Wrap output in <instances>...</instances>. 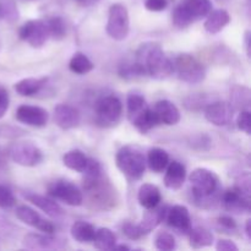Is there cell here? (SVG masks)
<instances>
[{
    "label": "cell",
    "instance_id": "1",
    "mask_svg": "<svg viewBox=\"0 0 251 251\" xmlns=\"http://www.w3.org/2000/svg\"><path fill=\"white\" fill-rule=\"evenodd\" d=\"M135 64L139 66L142 76L163 80L173 75V60L156 43L142 44L136 51Z\"/></svg>",
    "mask_w": 251,
    "mask_h": 251
},
{
    "label": "cell",
    "instance_id": "2",
    "mask_svg": "<svg viewBox=\"0 0 251 251\" xmlns=\"http://www.w3.org/2000/svg\"><path fill=\"white\" fill-rule=\"evenodd\" d=\"M119 171L131 180H139L146 171V158L136 146H124L115 157Z\"/></svg>",
    "mask_w": 251,
    "mask_h": 251
},
{
    "label": "cell",
    "instance_id": "3",
    "mask_svg": "<svg viewBox=\"0 0 251 251\" xmlns=\"http://www.w3.org/2000/svg\"><path fill=\"white\" fill-rule=\"evenodd\" d=\"M212 10L210 0H183L173 11V24L185 28L193 22L207 16Z\"/></svg>",
    "mask_w": 251,
    "mask_h": 251
},
{
    "label": "cell",
    "instance_id": "4",
    "mask_svg": "<svg viewBox=\"0 0 251 251\" xmlns=\"http://www.w3.org/2000/svg\"><path fill=\"white\" fill-rule=\"evenodd\" d=\"M173 74L184 82L196 85L205 80L206 69L195 56L190 54H179L173 60Z\"/></svg>",
    "mask_w": 251,
    "mask_h": 251
},
{
    "label": "cell",
    "instance_id": "5",
    "mask_svg": "<svg viewBox=\"0 0 251 251\" xmlns=\"http://www.w3.org/2000/svg\"><path fill=\"white\" fill-rule=\"evenodd\" d=\"M96 123L100 126L110 127L119 123L123 114L122 100L117 96H104L100 98L95 107Z\"/></svg>",
    "mask_w": 251,
    "mask_h": 251
},
{
    "label": "cell",
    "instance_id": "6",
    "mask_svg": "<svg viewBox=\"0 0 251 251\" xmlns=\"http://www.w3.org/2000/svg\"><path fill=\"white\" fill-rule=\"evenodd\" d=\"M130 31L129 12L125 5L113 4L108 11L107 33L115 41H124Z\"/></svg>",
    "mask_w": 251,
    "mask_h": 251
},
{
    "label": "cell",
    "instance_id": "7",
    "mask_svg": "<svg viewBox=\"0 0 251 251\" xmlns=\"http://www.w3.org/2000/svg\"><path fill=\"white\" fill-rule=\"evenodd\" d=\"M191 188L198 201H202L216 193L218 186V176L213 172L206 168H196L191 172L190 176Z\"/></svg>",
    "mask_w": 251,
    "mask_h": 251
},
{
    "label": "cell",
    "instance_id": "8",
    "mask_svg": "<svg viewBox=\"0 0 251 251\" xmlns=\"http://www.w3.org/2000/svg\"><path fill=\"white\" fill-rule=\"evenodd\" d=\"M9 156L16 164L24 167H34L43 159V153L31 142H17L11 146Z\"/></svg>",
    "mask_w": 251,
    "mask_h": 251
},
{
    "label": "cell",
    "instance_id": "9",
    "mask_svg": "<svg viewBox=\"0 0 251 251\" xmlns=\"http://www.w3.org/2000/svg\"><path fill=\"white\" fill-rule=\"evenodd\" d=\"M48 194L56 200L63 201L69 206H80L83 201V195L80 189L68 180L53 181L48 186Z\"/></svg>",
    "mask_w": 251,
    "mask_h": 251
},
{
    "label": "cell",
    "instance_id": "10",
    "mask_svg": "<svg viewBox=\"0 0 251 251\" xmlns=\"http://www.w3.org/2000/svg\"><path fill=\"white\" fill-rule=\"evenodd\" d=\"M19 36L22 41L27 42L33 48H41L49 38L48 27L46 21L31 20L20 28Z\"/></svg>",
    "mask_w": 251,
    "mask_h": 251
},
{
    "label": "cell",
    "instance_id": "11",
    "mask_svg": "<svg viewBox=\"0 0 251 251\" xmlns=\"http://www.w3.org/2000/svg\"><path fill=\"white\" fill-rule=\"evenodd\" d=\"M16 119L28 126L42 127L48 123L49 114L46 109L36 105L22 104L16 110Z\"/></svg>",
    "mask_w": 251,
    "mask_h": 251
},
{
    "label": "cell",
    "instance_id": "12",
    "mask_svg": "<svg viewBox=\"0 0 251 251\" xmlns=\"http://www.w3.org/2000/svg\"><path fill=\"white\" fill-rule=\"evenodd\" d=\"M222 202L226 210L233 213L249 212L250 200L249 195L243 193L237 186L226 190L222 195Z\"/></svg>",
    "mask_w": 251,
    "mask_h": 251
},
{
    "label": "cell",
    "instance_id": "13",
    "mask_svg": "<svg viewBox=\"0 0 251 251\" xmlns=\"http://www.w3.org/2000/svg\"><path fill=\"white\" fill-rule=\"evenodd\" d=\"M205 118L207 122L216 126H226L233 119V107L227 102H213L205 109Z\"/></svg>",
    "mask_w": 251,
    "mask_h": 251
},
{
    "label": "cell",
    "instance_id": "14",
    "mask_svg": "<svg viewBox=\"0 0 251 251\" xmlns=\"http://www.w3.org/2000/svg\"><path fill=\"white\" fill-rule=\"evenodd\" d=\"M22 244L29 250H58L64 248L63 240L59 238L53 237L51 234H36V233L25 235Z\"/></svg>",
    "mask_w": 251,
    "mask_h": 251
},
{
    "label": "cell",
    "instance_id": "15",
    "mask_svg": "<svg viewBox=\"0 0 251 251\" xmlns=\"http://www.w3.org/2000/svg\"><path fill=\"white\" fill-rule=\"evenodd\" d=\"M16 217L21 222L26 223L27 226H31V227L36 228L41 232H44L46 234H53L54 230H55L53 223L43 220L36 211L32 210L28 206H19L16 208Z\"/></svg>",
    "mask_w": 251,
    "mask_h": 251
},
{
    "label": "cell",
    "instance_id": "16",
    "mask_svg": "<svg viewBox=\"0 0 251 251\" xmlns=\"http://www.w3.org/2000/svg\"><path fill=\"white\" fill-rule=\"evenodd\" d=\"M164 221H167V223L172 228L179 230V232L189 233V230L191 229L190 212L185 206L176 205L168 208Z\"/></svg>",
    "mask_w": 251,
    "mask_h": 251
},
{
    "label": "cell",
    "instance_id": "17",
    "mask_svg": "<svg viewBox=\"0 0 251 251\" xmlns=\"http://www.w3.org/2000/svg\"><path fill=\"white\" fill-rule=\"evenodd\" d=\"M80 113L69 104H58L54 109V122L60 129L70 130L80 124Z\"/></svg>",
    "mask_w": 251,
    "mask_h": 251
},
{
    "label": "cell",
    "instance_id": "18",
    "mask_svg": "<svg viewBox=\"0 0 251 251\" xmlns=\"http://www.w3.org/2000/svg\"><path fill=\"white\" fill-rule=\"evenodd\" d=\"M152 109L156 114L159 125H176L180 120V112L171 100H158Z\"/></svg>",
    "mask_w": 251,
    "mask_h": 251
},
{
    "label": "cell",
    "instance_id": "19",
    "mask_svg": "<svg viewBox=\"0 0 251 251\" xmlns=\"http://www.w3.org/2000/svg\"><path fill=\"white\" fill-rule=\"evenodd\" d=\"M149 104L144 96L140 93H130L126 100V110H127V119L130 120L134 126L139 124L140 120L144 118L146 112L149 110Z\"/></svg>",
    "mask_w": 251,
    "mask_h": 251
},
{
    "label": "cell",
    "instance_id": "20",
    "mask_svg": "<svg viewBox=\"0 0 251 251\" xmlns=\"http://www.w3.org/2000/svg\"><path fill=\"white\" fill-rule=\"evenodd\" d=\"M186 179V169L183 163L178 161L169 162L166 168L164 185L171 190H179L184 185Z\"/></svg>",
    "mask_w": 251,
    "mask_h": 251
},
{
    "label": "cell",
    "instance_id": "21",
    "mask_svg": "<svg viewBox=\"0 0 251 251\" xmlns=\"http://www.w3.org/2000/svg\"><path fill=\"white\" fill-rule=\"evenodd\" d=\"M167 211H168V207H167V206H164V207H158V206H156V207L153 208H150V210L145 213L144 217H142L141 223L139 225L140 229L144 233V235L149 234V233L152 232L157 226H159L164 220H166Z\"/></svg>",
    "mask_w": 251,
    "mask_h": 251
},
{
    "label": "cell",
    "instance_id": "22",
    "mask_svg": "<svg viewBox=\"0 0 251 251\" xmlns=\"http://www.w3.org/2000/svg\"><path fill=\"white\" fill-rule=\"evenodd\" d=\"M137 200L142 207L150 210L159 205L162 200L161 191L153 184H142L139 189Z\"/></svg>",
    "mask_w": 251,
    "mask_h": 251
},
{
    "label": "cell",
    "instance_id": "23",
    "mask_svg": "<svg viewBox=\"0 0 251 251\" xmlns=\"http://www.w3.org/2000/svg\"><path fill=\"white\" fill-rule=\"evenodd\" d=\"M230 21V16L228 11L223 9L211 10L210 14L207 15V19L205 21V29L211 34H216L222 31Z\"/></svg>",
    "mask_w": 251,
    "mask_h": 251
},
{
    "label": "cell",
    "instance_id": "24",
    "mask_svg": "<svg viewBox=\"0 0 251 251\" xmlns=\"http://www.w3.org/2000/svg\"><path fill=\"white\" fill-rule=\"evenodd\" d=\"M27 200L33 203V205H36L39 210L43 211L46 215H48L51 218L61 217L64 213L63 208L60 207V205L58 202H55L51 199L46 198V196L34 195L33 194V195L27 196Z\"/></svg>",
    "mask_w": 251,
    "mask_h": 251
},
{
    "label": "cell",
    "instance_id": "25",
    "mask_svg": "<svg viewBox=\"0 0 251 251\" xmlns=\"http://www.w3.org/2000/svg\"><path fill=\"white\" fill-rule=\"evenodd\" d=\"M150 169L154 173H162L167 168L169 163V154L164 150L154 147L151 149L147 153V161Z\"/></svg>",
    "mask_w": 251,
    "mask_h": 251
},
{
    "label": "cell",
    "instance_id": "26",
    "mask_svg": "<svg viewBox=\"0 0 251 251\" xmlns=\"http://www.w3.org/2000/svg\"><path fill=\"white\" fill-rule=\"evenodd\" d=\"M71 237L78 243H91L93 242V238H95L96 229L91 223L86 222V221H77V222L74 223L71 226Z\"/></svg>",
    "mask_w": 251,
    "mask_h": 251
},
{
    "label": "cell",
    "instance_id": "27",
    "mask_svg": "<svg viewBox=\"0 0 251 251\" xmlns=\"http://www.w3.org/2000/svg\"><path fill=\"white\" fill-rule=\"evenodd\" d=\"M46 82H47V78H33V77L24 78V80L15 83L14 88L20 96H24V97H31V96L37 95Z\"/></svg>",
    "mask_w": 251,
    "mask_h": 251
},
{
    "label": "cell",
    "instance_id": "28",
    "mask_svg": "<svg viewBox=\"0 0 251 251\" xmlns=\"http://www.w3.org/2000/svg\"><path fill=\"white\" fill-rule=\"evenodd\" d=\"M189 239H190V247L194 249H201V248L211 247L213 243V234L210 230L205 228H191L189 230Z\"/></svg>",
    "mask_w": 251,
    "mask_h": 251
},
{
    "label": "cell",
    "instance_id": "29",
    "mask_svg": "<svg viewBox=\"0 0 251 251\" xmlns=\"http://www.w3.org/2000/svg\"><path fill=\"white\" fill-rule=\"evenodd\" d=\"M87 159L88 158L85 156V153L81 152L80 150H71L63 156V163L71 171L82 173L86 168V164H87Z\"/></svg>",
    "mask_w": 251,
    "mask_h": 251
},
{
    "label": "cell",
    "instance_id": "30",
    "mask_svg": "<svg viewBox=\"0 0 251 251\" xmlns=\"http://www.w3.org/2000/svg\"><path fill=\"white\" fill-rule=\"evenodd\" d=\"M93 243L100 250H113L117 244V237L109 228H100L96 230Z\"/></svg>",
    "mask_w": 251,
    "mask_h": 251
},
{
    "label": "cell",
    "instance_id": "31",
    "mask_svg": "<svg viewBox=\"0 0 251 251\" xmlns=\"http://www.w3.org/2000/svg\"><path fill=\"white\" fill-rule=\"evenodd\" d=\"M93 68H95V65H93L92 61L80 51L74 54L73 58L69 61V69L77 75H85V74L92 71Z\"/></svg>",
    "mask_w": 251,
    "mask_h": 251
},
{
    "label": "cell",
    "instance_id": "32",
    "mask_svg": "<svg viewBox=\"0 0 251 251\" xmlns=\"http://www.w3.org/2000/svg\"><path fill=\"white\" fill-rule=\"evenodd\" d=\"M47 27H48V32H49V37H51L53 39H63L66 34V27H65V22L61 17H51L49 19L48 21H46Z\"/></svg>",
    "mask_w": 251,
    "mask_h": 251
},
{
    "label": "cell",
    "instance_id": "33",
    "mask_svg": "<svg viewBox=\"0 0 251 251\" xmlns=\"http://www.w3.org/2000/svg\"><path fill=\"white\" fill-rule=\"evenodd\" d=\"M19 10L14 0H0V19L15 22L19 19Z\"/></svg>",
    "mask_w": 251,
    "mask_h": 251
},
{
    "label": "cell",
    "instance_id": "34",
    "mask_svg": "<svg viewBox=\"0 0 251 251\" xmlns=\"http://www.w3.org/2000/svg\"><path fill=\"white\" fill-rule=\"evenodd\" d=\"M154 245H156V249L161 251H172L176 247V238L168 232H159L154 239Z\"/></svg>",
    "mask_w": 251,
    "mask_h": 251
},
{
    "label": "cell",
    "instance_id": "35",
    "mask_svg": "<svg viewBox=\"0 0 251 251\" xmlns=\"http://www.w3.org/2000/svg\"><path fill=\"white\" fill-rule=\"evenodd\" d=\"M237 126L240 131L245 132L247 135H250L251 131V114L249 109H243L239 113L237 119Z\"/></svg>",
    "mask_w": 251,
    "mask_h": 251
},
{
    "label": "cell",
    "instance_id": "36",
    "mask_svg": "<svg viewBox=\"0 0 251 251\" xmlns=\"http://www.w3.org/2000/svg\"><path fill=\"white\" fill-rule=\"evenodd\" d=\"M15 205V196L10 189L0 185V207L9 208Z\"/></svg>",
    "mask_w": 251,
    "mask_h": 251
},
{
    "label": "cell",
    "instance_id": "37",
    "mask_svg": "<svg viewBox=\"0 0 251 251\" xmlns=\"http://www.w3.org/2000/svg\"><path fill=\"white\" fill-rule=\"evenodd\" d=\"M123 233L131 240H137L141 237H144V233L141 232L139 226L132 225V223L130 222H126L123 226Z\"/></svg>",
    "mask_w": 251,
    "mask_h": 251
},
{
    "label": "cell",
    "instance_id": "38",
    "mask_svg": "<svg viewBox=\"0 0 251 251\" xmlns=\"http://www.w3.org/2000/svg\"><path fill=\"white\" fill-rule=\"evenodd\" d=\"M167 5H168L167 0H146V2H145L146 9L154 12L163 11L167 7Z\"/></svg>",
    "mask_w": 251,
    "mask_h": 251
},
{
    "label": "cell",
    "instance_id": "39",
    "mask_svg": "<svg viewBox=\"0 0 251 251\" xmlns=\"http://www.w3.org/2000/svg\"><path fill=\"white\" fill-rule=\"evenodd\" d=\"M9 93L5 88H0V119L6 114L7 109H9Z\"/></svg>",
    "mask_w": 251,
    "mask_h": 251
},
{
    "label": "cell",
    "instance_id": "40",
    "mask_svg": "<svg viewBox=\"0 0 251 251\" xmlns=\"http://www.w3.org/2000/svg\"><path fill=\"white\" fill-rule=\"evenodd\" d=\"M216 249L218 251H238V247L232 242V240L220 239L218 240L217 245H216Z\"/></svg>",
    "mask_w": 251,
    "mask_h": 251
},
{
    "label": "cell",
    "instance_id": "41",
    "mask_svg": "<svg viewBox=\"0 0 251 251\" xmlns=\"http://www.w3.org/2000/svg\"><path fill=\"white\" fill-rule=\"evenodd\" d=\"M218 223H220L221 227L227 230H233L237 228V223L229 216H222V217H220L218 218Z\"/></svg>",
    "mask_w": 251,
    "mask_h": 251
},
{
    "label": "cell",
    "instance_id": "42",
    "mask_svg": "<svg viewBox=\"0 0 251 251\" xmlns=\"http://www.w3.org/2000/svg\"><path fill=\"white\" fill-rule=\"evenodd\" d=\"M76 1L80 5H82V6H92V5L97 4L100 0H76Z\"/></svg>",
    "mask_w": 251,
    "mask_h": 251
},
{
    "label": "cell",
    "instance_id": "43",
    "mask_svg": "<svg viewBox=\"0 0 251 251\" xmlns=\"http://www.w3.org/2000/svg\"><path fill=\"white\" fill-rule=\"evenodd\" d=\"M250 220L247 221V225H245V234H247L248 240H251V234H250Z\"/></svg>",
    "mask_w": 251,
    "mask_h": 251
},
{
    "label": "cell",
    "instance_id": "44",
    "mask_svg": "<svg viewBox=\"0 0 251 251\" xmlns=\"http://www.w3.org/2000/svg\"><path fill=\"white\" fill-rule=\"evenodd\" d=\"M249 37H250V32L248 31L247 33H245V44H247V50H248V54H249Z\"/></svg>",
    "mask_w": 251,
    "mask_h": 251
},
{
    "label": "cell",
    "instance_id": "45",
    "mask_svg": "<svg viewBox=\"0 0 251 251\" xmlns=\"http://www.w3.org/2000/svg\"><path fill=\"white\" fill-rule=\"evenodd\" d=\"M130 250V248L129 247H126V245H117L115 244V247H114V249L113 250Z\"/></svg>",
    "mask_w": 251,
    "mask_h": 251
},
{
    "label": "cell",
    "instance_id": "46",
    "mask_svg": "<svg viewBox=\"0 0 251 251\" xmlns=\"http://www.w3.org/2000/svg\"><path fill=\"white\" fill-rule=\"evenodd\" d=\"M217 1H225V0H217Z\"/></svg>",
    "mask_w": 251,
    "mask_h": 251
}]
</instances>
